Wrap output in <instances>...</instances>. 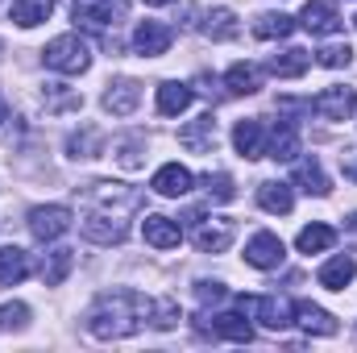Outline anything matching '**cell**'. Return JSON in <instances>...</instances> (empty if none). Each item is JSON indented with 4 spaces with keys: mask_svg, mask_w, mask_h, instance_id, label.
<instances>
[{
    "mask_svg": "<svg viewBox=\"0 0 357 353\" xmlns=\"http://www.w3.org/2000/svg\"><path fill=\"white\" fill-rule=\"evenodd\" d=\"M191 183H195V175L187 171V167H178V163H167V167H158V175H154V191L158 195H167V200H178V195H187L191 191Z\"/></svg>",
    "mask_w": 357,
    "mask_h": 353,
    "instance_id": "21",
    "label": "cell"
},
{
    "mask_svg": "<svg viewBox=\"0 0 357 353\" xmlns=\"http://www.w3.org/2000/svg\"><path fill=\"white\" fill-rule=\"evenodd\" d=\"M282 258H287V246L274 233H254L245 246V262L254 270H274V266H282Z\"/></svg>",
    "mask_w": 357,
    "mask_h": 353,
    "instance_id": "13",
    "label": "cell"
},
{
    "mask_svg": "<svg viewBox=\"0 0 357 353\" xmlns=\"http://www.w3.org/2000/svg\"><path fill=\"white\" fill-rule=\"evenodd\" d=\"M0 121H4V104H0Z\"/></svg>",
    "mask_w": 357,
    "mask_h": 353,
    "instance_id": "44",
    "label": "cell"
},
{
    "mask_svg": "<svg viewBox=\"0 0 357 353\" xmlns=\"http://www.w3.org/2000/svg\"><path fill=\"white\" fill-rule=\"evenodd\" d=\"M150 308L154 303L142 291H129V287L104 291L88 312V333L96 341H125V337H133L150 320Z\"/></svg>",
    "mask_w": 357,
    "mask_h": 353,
    "instance_id": "1",
    "label": "cell"
},
{
    "mask_svg": "<svg viewBox=\"0 0 357 353\" xmlns=\"http://www.w3.org/2000/svg\"><path fill=\"white\" fill-rule=\"evenodd\" d=\"M29 324V308L25 303H0V333H17Z\"/></svg>",
    "mask_w": 357,
    "mask_h": 353,
    "instance_id": "38",
    "label": "cell"
},
{
    "mask_svg": "<svg viewBox=\"0 0 357 353\" xmlns=\"http://www.w3.org/2000/svg\"><path fill=\"white\" fill-rule=\"evenodd\" d=\"M199 337H212V341H241L250 345L254 341V324L245 320V312H216V316H199L195 320Z\"/></svg>",
    "mask_w": 357,
    "mask_h": 353,
    "instance_id": "3",
    "label": "cell"
},
{
    "mask_svg": "<svg viewBox=\"0 0 357 353\" xmlns=\"http://www.w3.org/2000/svg\"><path fill=\"white\" fill-rule=\"evenodd\" d=\"M349 229H354V233H357V212H354V216H349Z\"/></svg>",
    "mask_w": 357,
    "mask_h": 353,
    "instance_id": "42",
    "label": "cell"
},
{
    "mask_svg": "<svg viewBox=\"0 0 357 353\" xmlns=\"http://www.w3.org/2000/svg\"><path fill=\"white\" fill-rule=\"evenodd\" d=\"M225 88H229V96H254L262 88V71L254 63H233L225 71Z\"/></svg>",
    "mask_w": 357,
    "mask_h": 353,
    "instance_id": "25",
    "label": "cell"
},
{
    "mask_svg": "<svg viewBox=\"0 0 357 353\" xmlns=\"http://www.w3.org/2000/svg\"><path fill=\"white\" fill-rule=\"evenodd\" d=\"M42 100H46V108H50V112H63V108H79V104H84V100H79V91H71L67 84H46Z\"/></svg>",
    "mask_w": 357,
    "mask_h": 353,
    "instance_id": "33",
    "label": "cell"
},
{
    "mask_svg": "<svg viewBox=\"0 0 357 353\" xmlns=\"http://www.w3.org/2000/svg\"><path fill=\"white\" fill-rule=\"evenodd\" d=\"M191 241L199 254H225L233 246V220H195Z\"/></svg>",
    "mask_w": 357,
    "mask_h": 353,
    "instance_id": "12",
    "label": "cell"
},
{
    "mask_svg": "<svg viewBox=\"0 0 357 353\" xmlns=\"http://www.w3.org/2000/svg\"><path fill=\"white\" fill-rule=\"evenodd\" d=\"M333 241H337V233L328 225H307V229H299L295 250L299 254H324V250H333Z\"/></svg>",
    "mask_w": 357,
    "mask_h": 353,
    "instance_id": "30",
    "label": "cell"
},
{
    "mask_svg": "<svg viewBox=\"0 0 357 353\" xmlns=\"http://www.w3.org/2000/svg\"><path fill=\"white\" fill-rule=\"evenodd\" d=\"M50 13H54V0H13V21L21 29H33V25L50 21Z\"/></svg>",
    "mask_w": 357,
    "mask_h": 353,
    "instance_id": "28",
    "label": "cell"
},
{
    "mask_svg": "<svg viewBox=\"0 0 357 353\" xmlns=\"http://www.w3.org/2000/svg\"><path fill=\"white\" fill-rule=\"evenodd\" d=\"M291 187H299V191H307V195H320V200L333 191V183L324 175L320 158H299V163H295V175H291Z\"/></svg>",
    "mask_w": 357,
    "mask_h": 353,
    "instance_id": "18",
    "label": "cell"
},
{
    "mask_svg": "<svg viewBox=\"0 0 357 353\" xmlns=\"http://www.w3.org/2000/svg\"><path fill=\"white\" fill-rule=\"evenodd\" d=\"M178 146L191 150V154H212V150H216V121H212V112L187 121V125L178 129Z\"/></svg>",
    "mask_w": 357,
    "mask_h": 353,
    "instance_id": "11",
    "label": "cell"
},
{
    "mask_svg": "<svg viewBox=\"0 0 357 353\" xmlns=\"http://www.w3.org/2000/svg\"><path fill=\"white\" fill-rule=\"evenodd\" d=\"M88 200L96 204V212H116L112 204H121V208H142V195L133 191V187H125V183H91V191H88ZM121 216V212H116Z\"/></svg>",
    "mask_w": 357,
    "mask_h": 353,
    "instance_id": "10",
    "label": "cell"
},
{
    "mask_svg": "<svg viewBox=\"0 0 357 353\" xmlns=\"http://www.w3.org/2000/svg\"><path fill=\"white\" fill-rule=\"evenodd\" d=\"M75 220H71V208L67 204H38V208H29V233L46 246V241H59L67 229H71Z\"/></svg>",
    "mask_w": 357,
    "mask_h": 353,
    "instance_id": "5",
    "label": "cell"
},
{
    "mask_svg": "<svg viewBox=\"0 0 357 353\" xmlns=\"http://www.w3.org/2000/svg\"><path fill=\"white\" fill-rule=\"evenodd\" d=\"M146 4H171V0H146Z\"/></svg>",
    "mask_w": 357,
    "mask_h": 353,
    "instance_id": "43",
    "label": "cell"
},
{
    "mask_svg": "<svg viewBox=\"0 0 357 353\" xmlns=\"http://www.w3.org/2000/svg\"><path fill=\"white\" fill-rule=\"evenodd\" d=\"M84 237H88L91 246H121V241L129 237V225H125V216H116V212H96V208H91L88 220H84Z\"/></svg>",
    "mask_w": 357,
    "mask_h": 353,
    "instance_id": "6",
    "label": "cell"
},
{
    "mask_svg": "<svg viewBox=\"0 0 357 353\" xmlns=\"http://www.w3.org/2000/svg\"><path fill=\"white\" fill-rule=\"evenodd\" d=\"M295 324L307 333V337H337V316L333 312H324V308H316V303H295Z\"/></svg>",
    "mask_w": 357,
    "mask_h": 353,
    "instance_id": "15",
    "label": "cell"
},
{
    "mask_svg": "<svg viewBox=\"0 0 357 353\" xmlns=\"http://www.w3.org/2000/svg\"><path fill=\"white\" fill-rule=\"evenodd\" d=\"M195 295H199V303H220L229 291H225L220 283H195Z\"/></svg>",
    "mask_w": 357,
    "mask_h": 353,
    "instance_id": "40",
    "label": "cell"
},
{
    "mask_svg": "<svg viewBox=\"0 0 357 353\" xmlns=\"http://www.w3.org/2000/svg\"><path fill=\"white\" fill-rule=\"evenodd\" d=\"M320 287H328V291H345L349 283L357 278V262L349 254H337V258H328V262L320 266Z\"/></svg>",
    "mask_w": 357,
    "mask_h": 353,
    "instance_id": "23",
    "label": "cell"
},
{
    "mask_svg": "<svg viewBox=\"0 0 357 353\" xmlns=\"http://www.w3.org/2000/svg\"><path fill=\"white\" fill-rule=\"evenodd\" d=\"M295 17H287V13H262L258 21H254V33L262 38V42H274V38H291L295 33Z\"/></svg>",
    "mask_w": 357,
    "mask_h": 353,
    "instance_id": "31",
    "label": "cell"
},
{
    "mask_svg": "<svg viewBox=\"0 0 357 353\" xmlns=\"http://www.w3.org/2000/svg\"><path fill=\"white\" fill-rule=\"evenodd\" d=\"M142 150H146L142 137H125V142H116V163H121L125 171H137V167H142Z\"/></svg>",
    "mask_w": 357,
    "mask_h": 353,
    "instance_id": "37",
    "label": "cell"
},
{
    "mask_svg": "<svg viewBox=\"0 0 357 353\" xmlns=\"http://www.w3.org/2000/svg\"><path fill=\"white\" fill-rule=\"evenodd\" d=\"M299 154V129L291 125V121H278L274 129H270L266 137V158H274V163H291Z\"/></svg>",
    "mask_w": 357,
    "mask_h": 353,
    "instance_id": "19",
    "label": "cell"
},
{
    "mask_svg": "<svg viewBox=\"0 0 357 353\" xmlns=\"http://www.w3.org/2000/svg\"><path fill=\"white\" fill-rule=\"evenodd\" d=\"M29 254L21 246H0V287H17L21 278H29Z\"/></svg>",
    "mask_w": 357,
    "mask_h": 353,
    "instance_id": "22",
    "label": "cell"
},
{
    "mask_svg": "<svg viewBox=\"0 0 357 353\" xmlns=\"http://www.w3.org/2000/svg\"><path fill=\"white\" fill-rule=\"evenodd\" d=\"M233 146H237L241 158H266V129H262V121H237Z\"/></svg>",
    "mask_w": 357,
    "mask_h": 353,
    "instance_id": "20",
    "label": "cell"
},
{
    "mask_svg": "<svg viewBox=\"0 0 357 353\" xmlns=\"http://www.w3.org/2000/svg\"><path fill=\"white\" fill-rule=\"evenodd\" d=\"M299 25L307 29V33H316V38H328V33H341V13L328 4V0H307L303 4V13H299Z\"/></svg>",
    "mask_w": 357,
    "mask_h": 353,
    "instance_id": "9",
    "label": "cell"
},
{
    "mask_svg": "<svg viewBox=\"0 0 357 353\" xmlns=\"http://www.w3.org/2000/svg\"><path fill=\"white\" fill-rule=\"evenodd\" d=\"M204 33H208L212 42L237 38V13H233V8H212V13L204 17Z\"/></svg>",
    "mask_w": 357,
    "mask_h": 353,
    "instance_id": "32",
    "label": "cell"
},
{
    "mask_svg": "<svg viewBox=\"0 0 357 353\" xmlns=\"http://www.w3.org/2000/svg\"><path fill=\"white\" fill-rule=\"evenodd\" d=\"M316 63H320V67H333V71H337V67H349V63H354V46H349V42L324 46V50H316Z\"/></svg>",
    "mask_w": 357,
    "mask_h": 353,
    "instance_id": "36",
    "label": "cell"
},
{
    "mask_svg": "<svg viewBox=\"0 0 357 353\" xmlns=\"http://www.w3.org/2000/svg\"><path fill=\"white\" fill-rule=\"evenodd\" d=\"M104 112H112V117H129L137 104H142V84L137 80H116V84H108L104 91Z\"/></svg>",
    "mask_w": 357,
    "mask_h": 353,
    "instance_id": "16",
    "label": "cell"
},
{
    "mask_svg": "<svg viewBox=\"0 0 357 353\" xmlns=\"http://www.w3.org/2000/svg\"><path fill=\"white\" fill-rule=\"evenodd\" d=\"M237 308L241 312H250L254 320H262V329H270V333H282L287 324H295V308L282 299V295H258V299H237Z\"/></svg>",
    "mask_w": 357,
    "mask_h": 353,
    "instance_id": "4",
    "label": "cell"
},
{
    "mask_svg": "<svg viewBox=\"0 0 357 353\" xmlns=\"http://www.w3.org/2000/svg\"><path fill=\"white\" fill-rule=\"evenodd\" d=\"M357 108V88H324L312 100V112L324 121H349Z\"/></svg>",
    "mask_w": 357,
    "mask_h": 353,
    "instance_id": "8",
    "label": "cell"
},
{
    "mask_svg": "<svg viewBox=\"0 0 357 353\" xmlns=\"http://www.w3.org/2000/svg\"><path fill=\"white\" fill-rule=\"evenodd\" d=\"M307 67H312V54L299 50V46H291V50H282V54L270 59V75H278V80H299Z\"/></svg>",
    "mask_w": 357,
    "mask_h": 353,
    "instance_id": "26",
    "label": "cell"
},
{
    "mask_svg": "<svg viewBox=\"0 0 357 353\" xmlns=\"http://www.w3.org/2000/svg\"><path fill=\"white\" fill-rule=\"evenodd\" d=\"M100 133L96 129H84V133H71V142H67V150H71V158H96L100 154Z\"/></svg>",
    "mask_w": 357,
    "mask_h": 353,
    "instance_id": "35",
    "label": "cell"
},
{
    "mask_svg": "<svg viewBox=\"0 0 357 353\" xmlns=\"http://www.w3.org/2000/svg\"><path fill=\"white\" fill-rule=\"evenodd\" d=\"M258 204L266 212H274V216H287L295 208V191H291V183H262L258 187Z\"/></svg>",
    "mask_w": 357,
    "mask_h": 353,
    "instance_id": "27",
    "label": "cell"
},
{
    "mask_svg": "<svg viewBox=\"0 0 357 353\" xmlns=\"http://www.w3.org/2000/svg\"><path fill=\"white\" fill-rule=\"evenodd\" d=\"M42 63H46L50 71H63V75H84L91 67V50L79 33H59L54 42H46Z\"/></svg>",
    "mask_w": 357,
    "mask_h": 353,
    "instance_id": "2",
    "label": "cell"
},
{
    "mask_svg": "<svg viewBox=\"0 0 357 353\" xmlns=\"http://www.w3.org/2000/svg\"><path fill=\"white\" fill-rule=\"evenodd\" d=\"M354 25H357V17H354Z\"/></svg>",
    "mask_w": 357,
    "mask_h": 353,
    "instance_id": "45",
    "label": "cell"
},
{
    "mask_svg": "<svg viewBox=\"0 0 357 353\" xmlns=\"http://www.w3.org/2000/svg\"><path fill=\"white\" fill-rule=\"evenodd\" d=\"M341 171H345V179H349V183H357V146L341 150Z\"/></svg>",
    "mask_w": 357,
    "mask_h": 353,
    "instance_id": "41",
    "label": "cell"
},
{
    "mask_svg": "<svg viewBox=\"0 0 357 353\" xmlns=\"http://www.w3.org/2000/svg\"><path fill=\"white\" fill-rule=\"evenodd\" d=\"M150 324H154V329H162V333H167V329H175V324H178V303H175V299H158V303L150 308Z\"/></svg>",
    "mask_w": 357,
    "mask_h": 353,
    "instance_id": "39",
    "label": "cell"
},
{
    "mask_svg": "<svg viewBox=\"0 0 357 353\" xmlns=\"http://www.w3.org/2000/svg\"><path fill=\"white\" fill-rule=\"evenodd\" d=\"M191 100H195V88H187V84H175V80L158 84V112H162V117H178V112H187Z\"/></svg>",
    "mask_w": 357,
    "mask_h": 353,
    "instance_id": "24",
    "label": "cell"
},
{
    "mask_svg": "<svg viewBox=\"0 0 357 353\" xmlns=\"http://www.w3.org/2000/svg\"><path fill=\"white\" fill-rule=\"evenodd\" d=\"M204 191H208V200H216V204H229V200H237V187H233V175H225V171H216V175H204Z\"/></svg>",
    "mask_w": 357,
    "mask_h": 353,
    "instance_id": "34",
    "label": "cell"
},
{
    "mask_svg": "<svg viewBox=\"0 0 357 353\" xmlns=\"http://www.w3.org/2000/svg\"><path fill=\"white\" fill-rule=\"evenodd\" d=\"M142 237H146V246H154V250H175L178 241H183V229H178L171 216L150 212V216L142 220Z\"/></svg>",
    "mask_w": 357,
    "mask_h": 353,
    "instance_id": "17",
    "label": "cell"
},
{
    "mask_svg": "<svg viewBox=\"0 0 357 353\" xmlns=\"http://www.w3.org/2000/svg\"><path fill=\"white\" fill-rule=\"evenodd\" d=\"M71 266H75V250H67V246H63V250H50V254L42 258V283H46V287H59V283L71 274Z\"/></svg>",
    "mask_w": 357,
    "mask_h": 353,
    "instance_id": "29",
    "label": "cell"
},
{
    "mask_svg": "<svg viewBox=\"0 0 357 353\" xmlns=\"http://www.w3.org/2000/svg\"><path fill=\"white\" fill-rule=\"evenodd\" d=\"M171 42H175V29L162 25V21H142V25L133 29V50H137L142 59H158V54H167Z\"/></svg>",
    "mask_w": 357,
    "mask_h": 353,
    "instance_id": "7",
    "label": "cell"
},
{
    "mask_svg": "<svg viewBox=\"0 0 357 353\" xmlns=\"http://www.w3.org/2000/svg\"><path fill=\"white\" fill-rule=\"evenodd\" d=\"M116 17H121L116 0H75V25L84 29H108L116 25Z\"/></svg>",
    "mask_w": 357,
    "mask_h": 353,
    "instance_id": "14",
    "label": "cell"
}]
</instances>
